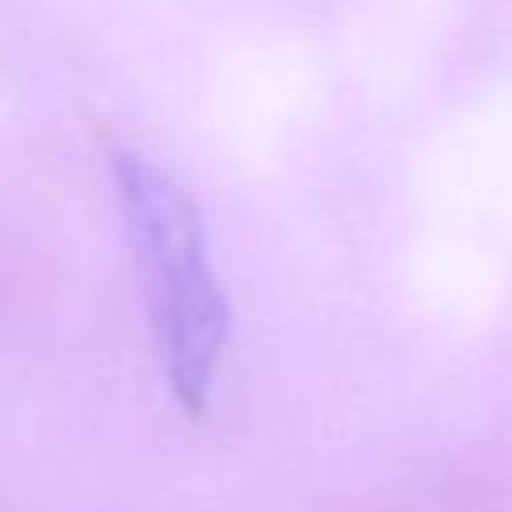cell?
Here are the masks:
<instances>
[{
    "mask_svg": "<svg viewBox=\"0 0 512 512\" xmlns=\"http://www.w3.org/2000/svg\"><path fill=\"white\" fill-rule=\"evenodd\" d=\"M112 192L172 400L200 416L228 348V296L188 188L136 148L112 152Z\"/></svg>",
    "mask_w": 512,
    "mask_h": 512,
    "instance_id": "1",
    "label": "cell"
}]
</instances>
